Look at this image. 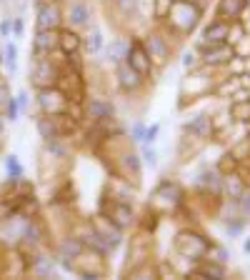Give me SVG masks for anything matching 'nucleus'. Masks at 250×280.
I'll list each match as a JSON object with an SVG mask.
<instances>
[{
	"instance_id": "nucleus-35",
	"label": "nucleus",
	"mask_w": 250,
	"mask_h": 280,
	"mask_svg": "<svg viewBox=\"0 0 250 280\" xmlns=\"http://www.w3.org/2000/svg\"><path fill=\"white\" fill-rule=\"evenodd\" d=\"M243 205H245V210H250V195H245V200H243Z\"/></svg>"
},
{
	"instance_id": "nucleus-22",
	"label": "nucleus",
	"mask_w": 250,
	"mask_h": 280,
	"mask_svg": "<svg viewBox=\"0 0 250 280\" xmlns=\"http://www.w3.org/2000/svg\"><path fill=\"white\" fill-rule=\"evenodd\" d=\"M200 273H203V275H213V278H223V275H225L223 265H213V263L203 265V270H200Z\"/></svg>"
},
{
	"instance_id": "nucleus-24",
	"label": "nucleus",
	"mask_w": 250,
	"mask_h": 280,
	"mask_svg": "<svg viewBox=\"0 0 250 280\" xmlns=\"http://www.w3.org/2000/svg\"><path fill=\"white\" fill-rule=\"evenodd\" d=\"M13 213H15V208L10 205V200H3V203H0V220L13 218Z\"/></svg>"
},
{
	"instance_id": "nucleus-9",
	"label": "nucleus",
	"mask_w": 250,
	"mask_h": 280,
	"mask_svg": "<svg viewBox=\"0 0 250 280\" xmlns=\"http://www.w3.org/2000/svg\"><path fill=\"white\" fill-rule=\"evenodd\" d=\"M55 45H58L55 30H40V33H38V38H35V50H38V53H48V50H53Z\"/></svg>"
},
{
	"instance_id": "nucleus-28",
	"label": "nucleus",
	"mask_w": 250,
	"mask_h": 280,
	"mask_svg": "<svg viewBox=\"0 0 250 280\" xmlns=\"http://www.w3.org/2000/svg\"><path fill=\"white\" fill-rule=\"evenodd\" d=\"M170 5H173V0H158V15H165V8L170 10Z\"/></svg>"
},
{
	"instance_id": "nucleus-30",
	"label": "nucleus",
	"mask_w": 250,
	"mask_h": 280,
	"mask_svg": "<svg viewBox=\"0 0 250 280\" xmlns=\"http://www.w3.org/2000/svg\"><path fill=\"white\" fill-rule=\"evenodd\" d=\"M143 155H145V160H148L150 165H155V150H153V148H145V153H143Z\"/></svg>"
},
{
	"instance_id": "nucleus-23",
	"label": "nucleus",
	"mask_w": 250,
	"mask_h": 280,
	"mask_svg": "<svg viewBox=\"0 0 250 280\" xmlns=\"http://www.w3.org/2000/svg\"><path fill=\"white\" fill-rule=\"evenodd\" d=\"M123 53H128V45H125L123 40H118V43H113V48L108 50V55H113L110 60H120L118 55H123Z\"/></svg>"
},
{
	"instance_id": "nucleus-37",
	"label": "nucleus",
	"mask_w": 250,
	"mask_h": 280,
	"mask_svg": "<svg viewBox=\"0 0 250 280\" xmlns=\"http://www.w3.org/2000/svg\"><path fill=\"white\" fill-rule=\"evenodd\" d=\"M3 125H5V120H3V118H0V133H3Z\"/></svg>"
},
{
	"instance_id": "nucleus-3",
	"label": "nucleus",
	"mask_w": 250,
	"mask_h": 280,
	"mask_svg": "<svg viewBox=\"0 0 250 280\" xmlns=\"http://www.w3.org/2000/svg\"><path fill=\"white\" fill-rule=\"evenodd\" d=\"M128 65L135 70V73H140V75H148L150 73V58H148V53H145V48L135 40L133 45H130V50H128Z\"/></svg>"
},
{
	"instance_id": "nucleus-27",
	"label": "nucleus",
	"mask_w": 250,
	"mask_h": 280,
	"mask_svg": "<svg viewBox=\"0 0 250 280\" xmlns=\"http://www.w3.org/2000/svg\"><path fill=\"white\" fill-rule=\"evenodd\" d=\"M8 120H18V103L8 98Z\"/></svg>"
},
{
	"instance_id": "nucleus-19",
	"label": "nucleus",
	"mask_w": 250,
	"mask_h": 280,
	"mask_svg": "<svg viewBox=\"0 0 250 280\" xmlns=\"http://www.w3.org/2000/svg\"><path fill=\"white\" fill-rule=\"evenodd\" d=\"M150 50L155 53V58H158V60H165V53H168V48H165L163 38H150Z\"/></svg>"
},
{
	"instance_id": "nucleus-20",
	"label": "nucleus",
	"mask_w": 250,
	"mask_h": 280,
	"mask_svg": "<svg viewBox=\"0 0 250 280\" xmlns=\"http://www.w3.org/2000/svg\"><path fill=\"white\" fill-rule=\"evenodd\" d=\"M5 63H8L10 70H15V65H18V48H15L13 43L5 48Z\"/></svg>"
},
{
	"instance_id": "nucleus-31",
	"label": "nucleus",
	"mask_w": 250,
	"mask_h": 280,
	"mask_svg": "<svg viewBox=\"0 0 250 280\" xmlns=\"http://www.w3.org/2000/svg\"><path fill=\"white\" fill-rule=\"evenodd\" d=\"M8 98H10V93H8V88L0 83V103H8Z\"/></svg>"
},
{
	"instance_id": "nucleus-1",
	"label": "nucleus",
	"mask_w": 250,
	"mask_h": 280,
	"mask_svg": "<svg viewBox=\"0 0 250 280\" xmlns=\"http://www.w3.org/2000/svg\"><path fill=\"white\" fill-rule=\"evenodd\" d=\"M168 13H170L173 25L178 30H183V33L185 30H193L198 25V18H200V10L193 3H188V0H178V3H173Z\"/></svg>"
},
{
	"instance_id": "nucleus-12",
	"label": "nucleus",
	"mask_w": 250,
	"mask_h": 280,
	"mask_svg": "<svg viewBox=\"0 0 250 280\" xmlns=\"http://www.w3.org/2000/svg\"><path fill=\"white\" fill-rule=\"evenodd\" d=\"M118 75H120V85L128 90H135L138 85H140V73H135L130 65H120V70H118Z\"/></svg>"
},
{
	"instance_id": "nucleus-8",
	"label": "nucleus",
	"mask_w": 250,
	"mask_h": 280,
	"mask_svg": "<svg viewBox=\"0 0 250 280\" xmlns=\"http://www.w3.org/2000/svg\"><path fill=\"white\" fill-rule=\"evenodd\" d=\"M50 83H55V70L50 68V63H38V68H35V85L38 88H48Z\"/></svg>"
},
{
	"instance_id": "nucleus-11",
	"label": "nucleus",
	"mask_w": 250,
	"mask_h": 280,
	"mask_svg": "<svg viewBox=\"0 0 250 280\" xmlns=\"http://www.w3.org/2000/svg\"><path fill=\"white\" fill-rule=\"evenodd\" d=\"M38 130H40V135H43L45 140H58V135H60L55 115H50V118H40V120H38Z\"/></svg>"
},
{
	"instance_id": "nucleus-29",
	"label": "nucleus",
	"mask_w": 250,
	"mask_h": 280,
	"mask_svg": "<svg viewBox=\"0 0 250 280\" xmlns=\"http://www.w3.org/2000/svg\"><path fill=\"white\" fill-rule=\"evenodd\" d=\"M143 135H145V128L138 123V125L133 128V140H143Z\"/></svg>"
},
{
	"instance_id": "nucleus-2",
	"label": "nucleus",
	"mask_w": 250,
	"mask_h": 280,
	"mask_svg": "<svg viewBox=\"0 0 250 280\" xmlns=\"http://www.w3.org/2000/svg\"><path fill=\"white\" fill-rule=\"evenodd\" d=\"M175 248H178V253H183L185 258H203V255L210 250V243H208L203 235L183 233V235L175 240Z\"/></svg>"
},
{
	"instance_id": "nucleus-36",
	"label": "nucleus",
	"mask_w": 250,
	"mask_h": 280,
	"mask_svg": "<svg viewBox=\"0 0 250 280\" xmlns=\"http://www.w3.org/2000/svg\"><path fill=\"white\" fill-rule=\"evenodd\" d=\"M245 253H250V240H245Z\"/></svg>"
},
{
	"instance_id": "nucleus-26",
	"label": "nucleus",
	"mask_w": 250,
	"mask_h": 280,
	"mask_svg": "<svg viewBox=\"0 0 250 280\" xmlns=\"http://www.w3.org/2000/svg\"><path fill=\"white\" fill-rule=\"evenodd\" d=\"M158 133H160V125H150V128L145 130V135H143V140H145V143H153V140L158 138Z\"/></svg>"
},
{
	"instance_id": "nucleus-18",
	"label": "nucleus",
	"mask_w": 250,
	"mask_h": 280,
	"mask_svg": "<svg viewBox=\"0 0 250 280\" xmlns=\"http://www.w3.org/2000/svg\"><path fill=\"white\" fill-rule=\"evenodd\" d=\"M5 168H8V173H10L13 180H18V178L23 175V168H20V163H18L15 155H8V158H5Z\"/></svg>"
},
{
	"instance_id": "nucleus-7",
	"label": "nucleus",
	"mask_w": 250,
	"mask_h": 280,
	"mask_svg": "<svg viewBox=\"0 0 250 280\" xmlns=\"http://www.w3.org/2000/svg\"><path fill=\"white\" fill-rule=\"evenodd\" d=\"M60 25V8L58 5H43L38 13V28L40 30H55Z\"/></svg>"
},
{
	"instance_id": "nucleus-38",
	"label": "nucleus",
	"mask_w": 250,
	"mask_h": 280,
	"mask_svg": "<svg viewBox=\"0 0 250 280\" xmlns=\"http://www.w3.org/2000/svg\"><path fill=\"white\" fill-rule=\"evenodd\" d=\"M245 3H250V0H245Z\"/></svg>"
},
{
	"instance_id": "nucleus-32",
	"label": "nucleus",
	"mask_w": 250,
	"mask_h": 280,
	"mask_svg": "<svg viewBox=\"0 0 250 280\" xmlns=\"http://www.w3.org/2000/svg\"><path fill=\"white\" fill-rule=\"evenodd\" d=\"M8 30H10V20H3V23H0V33L8 35Z\"/></svg>"
},
{
	"instance_id": "nucleus-13",
	"label": "nucleus",
	"mask_w": 250,
	"mask_h": 280,
	"mask_svg": "<svg viewBox=\"0 0 250 280\" xmlns=\"http://www.w3.org/2000/svg\"><path fill=\"white\" fill-rule=\"evenodd\" d=\"M243 5H245V0H220V18H238L243 13Z\"/></svg>"
},
{
	"instance_id": "nucleus-25",
	"label": "nucleus",
	"mask_w": 250,
	"mask_h": 280,
	"mask_svg": "<svg viewBox=\"0 0 250 280\" xmlns=\"http://www.w3.org/2000/svg\"><path fill=\"white\" fill-rule=\"evenodd\" d=\"M233 115L235 118H240V120H245V115H250V103H245V105H233Z\"/></svg>"
},
{
	"instance_id": "nucleus-4",
	"label": "nucleus",
	"mask_w": 250,
	"mask_h": 280,
	"mask_svg": "<svg viewBox=\"0 0 250 280\" xmlns=\"http://www.w3.org/2000/svg\"><path fill=\"white\" fill-rule=\"evenodd\" d=\"M65 100H68V98H65L63 93H58V90H48V88H40V108H43L45 113H50V115L63 113Z\"/></svg>"
},
{
	"instance_id": "nucleus-5",
	"label": "nucleus",
	"mask_w": 250,
	"mask_h": 280,
	"mask_svg": "<svg viewBox=\"0 0 250 280\" xmlns=\"http://www.w3.org/2000/svg\"><path fill=\"white\" fill-rule=\"evenodd\" d=\"M228 35H230L228 23H225V20H215L213 25H208V28H205V33H203V45L208 48V45L225 43V38H228Z\"/></svg>"
},
{
	"instance_id": "nucleus-33",
	"label": "nucleus",
	"mask_w": 250,
	"mask_h": 280,
	"mask_svg": "<svg viewBox=\"0 0 250 280\" xmlns=\"http://www.w3.org/2000/svg\"><path fill=\"white\" fill-rule=\"evenodd\" d=\"M90 48H93V50H98V48H100V35H98V33L93 35V43H90Z\"/></svg>"
},
{
	"instance_id": "nucleus-14",
	"label": "nucleus",
	"mask_w": 250,
	"mask_h": 280,
	"mask_svg": "<svg viewBox=\"0 0 250 280\" xmlns=\"http://www.w3.org/2000/svg\"><path fill=\"white\" fill-rule=\"evenodd\" d=\"M110 220H113V225L120 230V228H128V225H130L133 213H130V208H128V205H115V210H113Z\"/></svg>"
},
{
	"instance_id": "nucleus-17",
	"label": "nucleus",
	"mask_w": 250,
	"mask_h": 280,
	"mask_svg": "<svg viewBox=\"0 0 250 280\" xmlns=\"http://www.w3.org/2000/svg\"><path fill=\"white\" fill-rule=\"evenodd\" d=\"M88 18H90V13H88V8H85L83 3H78V5H73V8H70V23H73V25H78V28H80V25H85V23H88Z\"/></svg>"
},
{
	"instance_id": "nucleus-21",
	"label": "nucleus",
	"mask_w": 250,
	"mask_h": 280,
	"mask_svg": "<svg viewBox=\"0 0 250 280\" xmlns=\"http://www.w3.org/2000/svg\"><path fill=\"white\" fill-rule=\"evenodd\" d=\"M80 250H83V243L80 240H65L63 243V253L65 255H78Z\"/></svg>"
},
{
	"instance_id": "nucleus-10",
	"label": "nucleus",
	"mask_w": 250,
	"mask_h": 280,
	"mask_svg": "<svg viewBox=\"0 0 250 280\" xmlns=\"http://www.w3.org/2000/svg\"><path fill=\"white\" fill-rule=\"evenodd\" d=\"M210 130H213V123H210L208 115H198L193 123H188V133H193V135H198V138H208Z\"/></svg>"
},
{
	"instance_id": "nucleus-6",
	"label": "nucleus",
	"mask_w": 250,
	"mask_h": 280,
	"mask_svg": "<svg viewBox=\"0 0 250 280\" xmlns=\"http://www.w3.org/2000/svg\"><path fill=\"white\" fill-rule=\"evenodd\" d=\"M233 60V48L225 45V43H218V45H208L205 48V63L208 65H223Z\"/></svg>"
},
{
	"instance_id": "nucleus-15",
	"label": "nucleus",
	"mask_w": 250,
	"mask_h": 280,
	"mask_svg": "<svg viewBox=\"0 0 250 280\" xmlns=\"http://www.w3.org/2000/svg\"><path fill=\"white\" fill-rule=\"evenodd\" d=\"M88 113H90L95 120L113 118V105H110V103H103V100H90V105H88Z\"/></svg>"
},
{
	"instance_id": "nucleus-16",
	"label": "nucleus",
	"mask_w": 250,
	"mask_h": 280,
	"mask_svg": "<svg viewBox=\"0 0 250 280\" xmlns=\"http://www.w3.org/2000/svg\"><path fill=\"white\" fill-rule=\"evenodd\" d=\"M58 45L65 50V53H75L78 50V45H80V38L75 35V33H70V30H65L60 38H58Z\"/></svg>"
},
{
	"instance_id": "nucleus-34",
	"label": "nucleus",
	"mask_w": 250,
	"mask_h": 280,
	"mask_svg": "<svg viewBox=\"0 0 250 280\" xmlns=\"http://www.w3.org/2000/svg\"><path fill=\"white\" fill-rule=\"evenodd\" d=\"M15 33H18V35L23 33V20H15Z\"/></svg>"
}]
</instances>
